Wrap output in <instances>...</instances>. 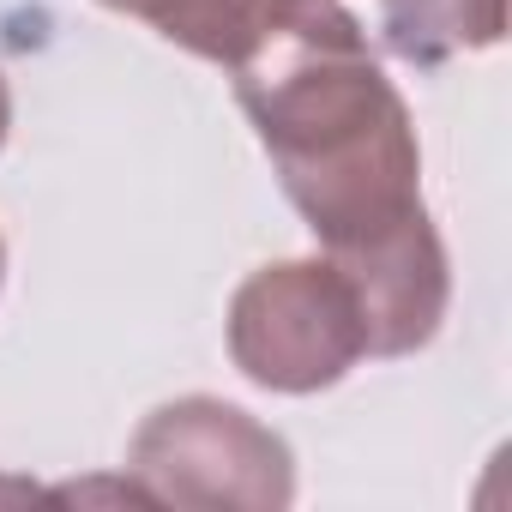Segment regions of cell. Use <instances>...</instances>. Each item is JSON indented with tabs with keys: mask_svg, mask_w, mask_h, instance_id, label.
I'll use <instances>...</instances> for the list:
<instances>
[{
	"mask_svg": "<svg viewBox=\"0 0 512 512\" xmlns=\"http://www.w3.org/2000/svg\"><path fill=\"white\" fill-rule=\"evenodd\" d=\"M229 85L284 199L350 278L368 356L422 350L446 320L452 272L422 205L416 121L356 13L338 0L290 13L229 67Z\"/></svg>",
	"mask_w": 512,
	"mask_h": 512,
	"instance_id": "1",
	"label": "cell"
},
{
	"mask_svg": "<svg viewBox=\"0 0 512 512\" xmlns=\"http://www.w3.org/2000/svg\"><path fill=\"white\" fill-rule=\"evenodd\" d=\"M127 482H139L151 506L284 512L296 500V458L260 416L193 392L139 422L127 446Z\"/></svg>",
	"mask_w": 512,
	"mask_h": 512,
	"instance_id": "2",
	"label": "cell"
},
{
	"mask_svg": "<svg viewBox=\"0 0 512 512\" xmlns=\"http://www.w3.org/2000/svg\"><path fill=\"white\" fill-rule=\"evenodd\" d=\"M368 356L362 302L326 260L260 266L229 296V362L266 392L308 398L338 386Z\"/></svg>",
	"mask_w": 512,
	"mask_h": 512,
	"instance_id": "3",
	"label": "cell"
},
{
	"mask_svg": "<svg viewBox=\"0 0 512 512\" xmlns=\"http://www.w3.org/2000/svg\"><path fill=\"white\" fill-rule=\"evenodd\" d=\"M109 13H127L139 25H151L163 43L235 67L272 25H284L290 13L314 7V0H103Z\"/></svg>",
	"mask_w": 512,
	"mask_h": 512,
	"instance_id": "4",
	"label": "cell"
},
{
	"mask_svg": "<svg viewBox=\"0 0 512 512\" xmlns=\"http://www.w3.org/2000/svg\"><path fill=\"white\" fill-rule=\"evenodd\" d=\"M380 37L410 67H446L506 37V0H380Z\"/></svg>",
	"mask_w": 512,
	"mask_h": 512,
	"instance_id": "5",
	"label": "cell"
},
{
	"mask_svg": "<svg viewBox=\"0 0 512 512\" xmlns=\"http://www.w3.org/2000/svg\"><path fill=\"white\" fill-rule=\"evenodd\" d=\"M13 133V91H7V73H0V145Z\"/></svg>",
	"mask_w": 512,
	"mask_h": 512,
	"instance_id": "6",
	"label": "cell"
},
{
	"mask_svg": "<svg viewBox=\"0 0 512 512\" xmlns=\"http://www.w3.org/2000/svg\"><path fill=\"white\" fill-rule=\"evenodd\" d=\"M0 284H7V241H0Z\"/></svg>",
	"mask_w": 512,
	"mask_h": 512,
	"instance_id": "7",
	"label": "cell"
}]
</instances>
